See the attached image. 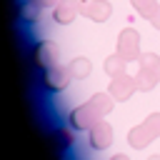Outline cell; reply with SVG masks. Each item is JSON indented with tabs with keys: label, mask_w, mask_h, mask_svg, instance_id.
<instances>
[{
	"label": "cell",
	"mask_w": 160,
	"mask_h": 160,
	"mask_svg": "<svg viewBox=\"0 0 160 160\" xmlns=\"http://www.w3.org/2000/svg\"><path fill=\"white\" fill-rule=\"evenodd\" d=\"M112 95L110 92H98L92 95L88 102H82L80 108H75L70 112V125L75 130H90L95 122L102 120V115H108L112 110Z\"/></svg>",
	"instance_id": "1"
},
{
	"label": "cell",
	"mask_w": 160,
	"mask_h": 160,
	"mask_svg": "<svg viewBox=\"0 0 160 160\" xmlns=\"http://www.w3.org/2000/svg\"><path fill=\"white\" fill-rule=\"evenodd\" d=\"M160 135V112H152L148 120H142L140 125H135L128 132V142L138 150H142L145 145H150L155 138Z\"/></svg>",
	"instance_id": "2"
},
{
	"label": "cell",
	"mask_w": 160,
	"mask_h": 160,
	"mask_svg": "<svg viewBox=\"0 0 160 160\" xmlns=\"http://www.w3.org/2000/svg\"><path fill=\"white\" fill-rule=\"evenodd\" d=\"M118 55L125 60H135L140 58V35L135 28H125L118 35Z\"/></svg>",
	"instance_id": "3"
},
{
	"label": "cell",
	"mask_w": 160,
	"mask_h": 160,
	"mask_svg": "<svg viewBox=\"0 0 160 160\" xmlns=\"http://www.w3.org/2000/svg\"><path fill=\"white\" fill-rule=\"evenodd\" d=\"M70 70L68 68H60V65H52V68H48L45 72H42V88L45 90H50V92H60V90H65L68 88V82H70Z\"/></svg>",
	"instance_id": "4"
},
{
	"label": "cell",
	"mask_w": 160,
	"mask_h": 160,
	"mask_svg": "<svg viewBox=\"0 0 160 160\" xmlns=\"http://www.w3.org/2000/svg\"><path fill=\"white\" fill-rule=\"evenodd\" d=\"M80 12L92 22H105L112 12V5L108 0H80Z\"/></svg>",
	"instance_id": "5"
},
{
	"label": "cell",
	"mask_w": 160,
	"mask_h": 160,
	"mask_svg": "<svg viewBox=\"0 0 160 160\" xmlns=\"http://www.w3.org/2000/svg\"><path fill=\"white\" fill-rule=\"evenodd\" d=\"M32 60H35V65L42 68V70L58 65V62H55V60H58V50H55V45L48 42V40H40V42L32 48Z\"/></svg>",
	"instance_id": "6"
},
{
	"label": "cell",
	"mask_w": 160,
	"mask_h": 160,
	"mask_svg": "<svg viewBox=\"0 0 160 160\" xmlns=\"http://www.w3.org/2000/svg\"><path fill=\"white\" fill-rule=\"evenodd\" d=\"M110 142H112V128L108 122H102V120L95 122L90 128V148L92 150H108Z\"/></svg>",
	"instance_id": "7"
},
{
	"label": "cell",
	"mask_w": 160,
	"mask_h": 160,
	"mask_svg": "<svg viewBox=\"0 0 160 160\" xmlns=\"http://www.w3.org/2000/svg\"><path fill=\"white\" fill-rule=\"evenodd\" d=\"M78 12H80V0H58V5L52 10V20L60 25H70Z\"/></svg>",
	"instance_id": "8"
},
{
	"label": "cell",
	"mask_w": 160,
	"mask_h": 160,
	"mask_svg": "<svg viewBox=\"0 0 160 160\" xmlns=\"http://www.w3.org/2000/svg\"><path fill=\"white\" fill-rule=\"evenodd\" d=\"M138 90V82L132 80V78H128V75H118V78H112V82H110V95L115 98V100H130V95Z\"/></svg>",
	"instance_id": "9"
},
{
	"label": "cell",
	"mask_w": 160,
	"mask_h": 160,
	"mask_svg": "<svg viewBox=\"0 0 160 160\" xmlns=\"http://www.w3.org/2000/svg\"><path fill=\"white\" fill-rule=\"evenodd\" d=\"M125 58H120L118 52L115 55H110L108 60H105V72L110 75V78H118V75H125Z\"/></svg>",
	"instance_id": "10"
},
{
	"label": "cell",
	"mask_w": 160,
	"mask_h": 160,
	"mask_svg": "<svg viewBox=\"0 0 160 160\" xmlns=\"http://www.w3.org/2000/svg\"><path fill=\"white\" fill-rule=\"evenodd\" d=\"M68 70H70L72 78H88L90 70H92V62H90L88 58H75V60L68 65Z\"/></svg>",
	"instance_id": "11"
},
{
	"label": "cell",
	"mask_w": 160,
	"mask_h": 160,
	"mask_svg": "<svg viewBox=\"0 0 160 160\" xmlns=\"http://www.w3.org/2000/svg\"><path fill=\"white\" fill-rule=\"evenodd\" d=\"M138 60H140V68H142V70H148L150 75H155V78L160 80V58H158L155 52H145V55H140Z\"/></svg>",
	"instance_id": "12"
},
{
	"label": "cell",
	"mask_w": 160,
	"mask_h": 160,
	"mask_svg": "<svg viewBox=\"0 0 160 160\" xmlns=\"http://www.w3.org/2000/svg\"><path fill=\"white\" fill-rule=\"evenodd\" d=\"M135 82H138V90H152V88H155L160 80H158L155 75H150L148 70H142V68H140V72H138Z\"/></svg>",
	"instance_id": "13"
},
{
	"label": "cell",
	"mask_w": 160,
	"mask_h": 160,
	"mask_svg": "<svg viewBox=\"0 0 160 160\" xmlns=\"http://www.w3.org/2000/svg\"><path fill=\"white\" fill-rule=\"evenodd\" d=\"M132 8H135L142 18H148V20H150V18H152V12L158 10V2H155V0H132Z\"/></svg>",
	"instance_id": "14"
},
{
	"label": "cell",
	"mask_w": 160,
	"mask_h": 160,
	"mask_svg": "<svg viewBox=\"0 0 160 160\" xmlns=\"http://www.w3.org/2000/svg\"><path fill=\"white\" fill-rule=\"evenodd\" d=\"M58 140H60L62 145H70V142H72V135H70V130H58Z\"/></svg>",
	"instance_id": "15"
},
{
	"label": "cell",
	"mask_w": 160,
	"mask_h": 160,
	"mask_svg": "<svg viewBox=\"0 0 160 160\" xmlns=\"http://www.w3.org/2000/svg\"><path fill=\"white\" fill-rule=\"evenodd\" d=\"M150 22H152V28H155V30H160V5H158V10L152 12V18H150Z\"/></svg>",
	"instance_id": "16"
},
{
	"label": "cell",
	"mask_w": 160,
	"mask_h": 160,
	"mask_svg": "<svg viewBox=\"0 0 160 160\" xmlns=\"http://www.w3.org/2000/svg\"><path fill=\"white\" fill-rule=\"evenodd\" d=\"M35 2V8H48V5H55L58 0H32Z\"/></svg>",
	"instance_id": "17"
},
{
	"label": "cell",
	"mask_w": 160,
	"mask_h": 160,
	"mask_svg": "<svg viewBox=\"0 0 160 160\" xmlns=\"http://www.w3.org/2000/svg\"><path fill=\"white\" fill-rule=\"evenodd\" d=\"M110 160H130V158H128V155H122V152H120V155H112V158H110Z\"/></svg>",
	"instance_id": "18"
},
{
	"label": "cell",
	"mask_w": 160,
	"mask_h": 160,
	"mask_svg": "<svg viewBox=\"0 0 160 160\" xmlns=\"http://www.w3.org/2000/svg\"><path fill=\"white\" fill-rule=\"evenodd\" d=\"M150 160H160V155H152V158H150Z\"/></svg>",
	"instance_id": "19"
}]
</instances>
